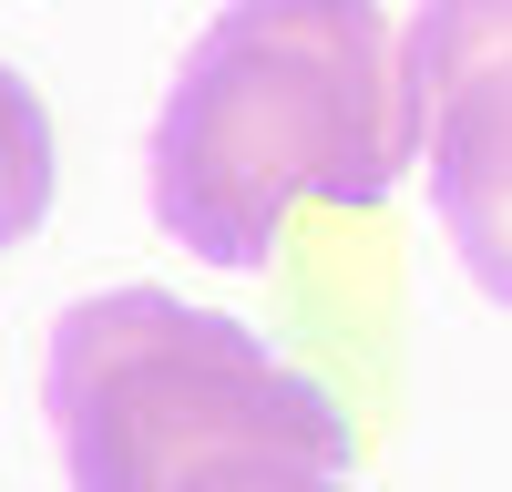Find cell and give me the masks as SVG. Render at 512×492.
Listing matches in <instances>:
<instances>
[{
  "label": "cell",
  "mask_w": 512,
  "mask_h": 492,
  "mask_svg": "<svg viewBox=\"0 0 512 492\" xmlns=\"http://www.w3.org/2000/svg\"><path fill=\"white\" fill-rule=\"evenodd\" d=\"M410 164L420 93L379 0H226L154 123V216L205 267H267L297 205H379Z\"/></svg>",
  "instance_id": "cell-1"
},
{
  "label": "cell",
  "mask_w": 512,
  "mask_h": 492,
  "mask_svg": "<svg viewBox=\"0 0 512 492\" xmlns=\"http://www.w3.org/2000/svg\"><path fill=\"white\" fill-rule=\"evenodd\" d=\"M52 431L72 492H195L226 462H297L349 472L359 431L328 380L277 359L256 328L185 308L164 287H103L52 328Z\"/></svg>",
  "instance_id": "cell-2"
},
{
  "label": "cell",
  "mask_w": 512,
  "mask_h": 492,
  "mask_svg": "<svg viewBox=\"0 0 512 492\" xmlns=\"http://www.w3.org/2000/svg\"><path fill=\"white\" fill-rule=\"evenodd\" d=\"M431 205L482 298L512 308V0H431L410 31Z\"/></svg>",
  "instance_id": "cell-3"
},
{
  "label": "cell",
  "mask_w": 512,
  "mask_h": 492,
  "mask_svg": "<svg viewBox=\"0 0 512 492\" xmlns=\"http://www.w3.org/2000/svg\"><path fill=\"white\" fill-rule=\"evenodd\" d=\"M52 175H62V144H52V113L41 93L0 62V257L31 246V226L52 216Z\"/></svg>",
  "instance_id": "cell-4"
},
{
  "label": "cell",
  "mask_w": 512,
  "mask_h": 492,
  "mask_svg": "<svg viewBox=\"0 0 512 492\" xmlns=\"http://www.w3.org/2000/svg\"><path fill=\"white\" fill-rule=\"evenodd\" d=\"M195 492H349V472L297 462V451H267V462H226V472H205Z\"/></svg>",
  "instance_id": "cell-5"
}]
</instances>
